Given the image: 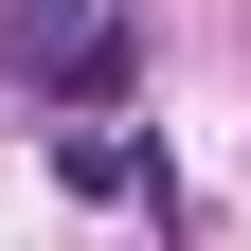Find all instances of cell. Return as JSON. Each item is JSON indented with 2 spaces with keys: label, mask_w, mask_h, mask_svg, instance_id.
<instances>
[{
  "label": "cell",
  "mask_w": 251,
  "mask_h": 251,
  "mask_svg": "<svg viewBox=\"0 0 251 251\" xmlns=\"http://www.w3.org/2000/svg\"><path fill=\"white\" fill-rule=\"evenodd\" d=\"M0 36H18V72H36L72 126H126V72H144V36H126L108 0H18Z\"/></svg>",
  "instance_id": "cell-1"
},
{
  "label": "cell",
  "mask_w": 251,
  "mask_h": 251,
  "mask_svg": "<svg viewBox=\"0 0 251 251\" xmlns=\"http://www.w3.org/2000/svg\"><path fill=\"white\" fill-rule=\"evenodd\" d=\"M54 179H72V198H162V215H179V179H162L144 126H54Z\"/></svg>",
  "instance_id": "cell-2"
}]
</instances>
